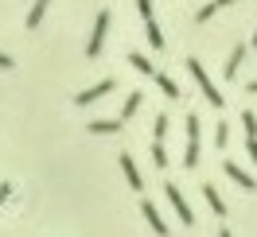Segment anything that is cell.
Listing matches in <instances>:
<instances>
[{
	"label": "cell",
	"instance_id": "cell-16",
	"mask_svg": "<svg viewBox=\"0 0 257 237\" xmlns=\"http://www.w3.org/2000/svg\"><path fill=\"white\" fill-rule=\"evenodd\" d=\"M145 32H148V43H152V47L160 51V47H164V32L156 28V20H148V24H145Z\"/></svg>",
	"mask_w": 257,
	"mask_h": 237
},
{
	"label": "cell",
	"instance_id": "cell-14",
	"mask_svg": "<svg viewBox=\"0 0 257 237\" xmlns=\"http://www.w3.org/2000/svg\"><path fill=\"white\" fill-rule=\"evenodd\" d=\"M226 4H238V0H210V4H203V8H199V24H207L210 16H214V12H218V8H226Z\"/></svg>",
	"mask_w": 257,
	"mask_h": 237
},
{
	"label": "cell",
	"instance_id": "cell-4",
	"mask_svg": "<svg viewBox=\"0 0 257 237\" xmlns=\"http://www.w3.org/2000/svg\"><path fill=\"white\" fill-rule=\"evenodd\" d=\"M168 202L176 206V214H179V221H183V225H195V214H191V206H187V198H183V194H179V187L176 183H168Z\"/></svg>",
	"mask_w": 257,
	"mask_h": 237
},
{
	"label": "cell",
	"instance_id": "cell-26",
	"mask_svg": "<svg viewBox=\"0 0 257 237\" xmlns=\"http://www.w3.org/2000/svg\"><path fill=\"white\" fill-rule=\"evenodd\" d=\"M218 237H230V229H222V233H218Z\"/></svg>",
	"mask_w": 257,
	"mask_h": 237
},
{
	"label": "cell",
	"instance_id": "cell-5",
	"mask_svg": "<svg viewBox=\"0 0 257 237\" xmlns=\"http://www.w3.org/2000/svg\"><path fill=\"white\" fill-rule=\"evenodd\" d=\"M222 167H226V175H230V179H234V183H238L241 190H257L253 175H249V171H241V167L234 163V159H222Z\"/></svg>",
	"mask_w": 257,
	"mask_h": 237
},
{
	"label": "cell",
	"instance_id": "cell-18",
	"mask_svg": "<svg viewBox=\"0 0 257 237\" xmlns=\"http://www.w3.org/2000/svg\"><path fill=\"white\" fill-rule=\"evenodd\" d=\"M156 86H160V90H164L168 97H179V86H176L172 78H168V74H156Z\"/></svg>",
	"mask_w": 257,
	"mask_h": 237
},
{
	"label": "cell",
	"instance_id": "cell-27",
	"mask_svg": "<svg viewBox=\"0 0 257 237\" xmlns=\"http://www.w3.org/2000/svg\"><path fill=\"white\" fill-rule=\"evenodd\" d=\"M253 47H257V35H253Z\"/></svg>",
	"mask_w": 257,
	"mask_h": 237
},
{
	"label": "cell",
	"instance_id": "cell-8",
	"mask_svg": "<svg viewBox=\"0 0 257 237\" xmlns=\"http://www.w3.org/2000/svg\"><path fill=\"white\" fill-rule=\"evenodd\" d=\"M203 198H207V206H210V214H214V218H226V202L222 198H218V190H214V183H203Z\"/></svg>",
	"mask_w": 257,
	"mask_h": 237
},
{
	"label": "cell",
	"instance_id": "cell-19",
	"mask_svg": "<svg viewBox=\"0 0 257 237\" xmlns=\"http://www.w3.org/2000/svg\"><path fill=\"white\" fill-rule=\"evenodd\" d=\"M152 163H156V167H168V152H164V140L152 144Z\"/></svg>",
	"mask_w": 257,
	"mask_h": 237
},
{
	"label": "cell",
	"instance_id": "cell-10",
	"mask_svg": "<svg viewBox=\"0 0 257 237\" xmlns=\"http://www.w3.org/2000/svg\"><path fill=\"white\" fill-rule=\"evenodd\" d=\"M90 132H94V136H105V132H121V128H125V121H121V117H109V121H90Z\"/></svg>",
	"mask_w": 257,
	"mask_h": 237
},
{
	"label": "cell",
	"instance_id": "cell-12",
	"mask_svg": "<svg viewBox=\"0 0 257 237\" xmlns=\"http://www.w3.org/2000/svg\"><path fill=\"white\" fill-rule=\"evenodd\" d=\"M128 66H133L137 74H145V78H156V66L148 63V59L141 55V51H133V55H128Z\"/></svg>",
	"mask_w": 257,
	"mask_h": 237
},
{
	"label": "cell",
	"instance_id": "cell-2",
	"mask_svg": "<svg viewBox=\"0 0 257 237\" xmlns=\"http://www.w3.org/2000/svg\"><path fill=\"white\" fill-rule=\"evenodd\" d=\"M109 8H101L97 12V20H94V35L86 39V59H97L101 55V47H105V35H109Z\"/></svg>",
	"mask_w": 257,
	"mask_h": 237
},
{
	"label": "cell",
	"instance_id": "cell-9",
	"mask_svg": "<svg viewBox=\"0 0 257 237\" xmlns=\"http://www.w3.org/2000/svg\"><path fill=\"white\" fill-rule=\"evenodd\" d=\"M121 171H125V179H128V187H133V190H145V179H141V171H137L133 156H121Z\"/></svg>",
	"mask_w": 257,
	"mask_h": 237
},
{
	"label": "cell",
	"instance_id": "cell-23",
	"mask_svg": "<svg viewBox=\"0 0 257 237\" xmlns=\"http://www.w3.org/2000/svg\"><path fill=\"white\" fill-rule=\"evenodd\" d=\"M12 190H16V187H12V183H0V206H4V202H8V198H12Z\"/></svg>",
	"mask_w": 257,
	"mask_h": 237
},
{
	"label": "cell",
	"instance_id": "cell-17",
	"mask_svg": "<svg viewBox=\"0 0 257 237\" xmlns=\"http://www.w3.org/2000/svg\"><path fill=\"white\" fill-rule=\"evenodd\" d=\"M226 144H230V125L218 121V125H214V148H226Z\"/></svg>",
	"mask_w": 257,
	"mask_h": 237
},
{
	"label": "cell",
	"instance_id": "cell-20",
	"mask_svg": "<svg viewBox=\"0 0 257 237\" xmlns=\"http://www.w3.org/2000/svg\"><path fill=\"white\" fill-rule=\"evenodd\" d=\"M241 128H245V136H257V117L253 113H241Z\"/></svg>",
	"mask_w": 257,
	"mask_h": 237
},
{
	"label": "cell",
	"instance_id": "cell-1",
	"mask_svg": "<svg viewBox=\"0 0 257 237\" xmlns=\"http://www.w3.org/2000/svg\"><path fill=\"white\" fill-rule=\"evenodd\" d=\"M187 70H191V78L199 82V90H203V97H207V101L214 105V109H222V105H226V97L218 94V90H214V82L207 78V66L199 63V59H187Z\"/></svg>",
	"mask_w": 257,
	"mask_h": 237
},
{
	"label": "cell",
	"instance_id": "cell-7",
	"mask_svg": "<svg viewBox=\"0 0 257 237\" xmlns=\"http://www.w3.org/2000/svg\"><path fill=\"white\" fill-rule=\"evenodd\" d=\"M141 214H145V221L152 225V233H156V237H168V221L156 214V206H152V202H141Z\"/></svg>",
	"mask_w": 257,
	"mask_h": 237
},
{
	"label": "cell",
	"instance_id": "cell-15",
	"mask_svg": "<svg viewBox=\"0 0 257 237\" xmlns=\"http://www.w3.org/2000/svg\"><path fill=\"white\" fill-rule=\"evenodd\" d=\"M141 97H145V94H137V90H133V94L125 97V105H121V121H128V117H133V113L141 109Z\"/></svg>",
	"mask_w": 257,
	"mask_h": 237
},
{
	"label": "cell",
	"instance_id": "cell-6",
	"mask_svg": "<svg viewBox=\"0 0 257 237\" xmlns=\"http://www.w3.org/2000/svg\"><path fill=\"white\" fill-rule=\"evenodd\" d=\"M113 86H117V82L113 78H105V82H97V86H90V90H82L78 97H74V101H78V105H90V101H97V97H105L113 90Z\"/></svg>",
	"mask_w": 257,
	"mask_h": 237
},
{
	"label": "cell",
	"instance_id": "cell-11",
	"mask_svg": "<svg viewBox=\"0 0 257 237\" xmlns=\"http://www.w3.org/2000/svg\"><path fill=\"white\" fill-rule=\"evenodd\" d=\"M241 59H245V47L238 43V47L230 51V59H226V66H222V74H226V78H238V70H241Z\"/></svg>",
	"mask_w": 257,
	"mask_h": 237
},
{
	"label": "cell",
	"instance_id": "cell-24",
	"mask_svg": "<svg viewBox=\"0 0 257 237\" xmlns=\"http://www.w3.org/2000/svg\"><path fill=\"white\" fill-rule=\"evenodd\" d=\"M8 66H12V59H8L4 51H0V70H8Z\"/></svg>",
	"mask_w": 257,
	"mask_h": 237
},
{
	"label": "cell",
	"instance_id": "cell-22",
	"mask_svg": "<svg viewBox=\"0 0 257 237\" xmlns=\"http://www.w3.org/2000/svg\"><path fill=\"white\" fill-rule=\"evenodd\" d=\"M245 152H249V159L257 163V136H245Z\"/></svg>",
	"mask_w": 257,
	"mask_h": 237
},
{
	"label": "cell",
	"instance_id": "cell-13",
	"mask_svg": "<svg viewBox=\"0 0 257 237\" xmlns=\"http://www.w3.org/2000/svg\"><path fill=\"white\" fill-rule=\"evenodd\" d=\"M47 4H51V0H35V4H32V12H28V32H35V28L43 24V16H47Z\"/></svg>",
	"mask_w": 257,
	"mask_h": 237
},
{
	"label": "cell",
	"instance_id": "cell-25",
	"mask_svg": "<svg viewBox=\"0 0 257 237\" xmlns=\"http://www.w3.org/2000/svg\"><path fill=\"white\" fill-rule=\"evenodd\" d=\"M249 94H257V78H253V82H249Z\"/></svg>",
	"mask_w": 257,
	"mask_h": 237
},
{
	"label": "cell",
	"instance_id": "cell-21",
	"mask_svg": "<svg viewBox=\"0 0 257 237\" xmlns=\"http://www.w3.org/2000/svg\"><path fill=\"white\" fill-rule=\"evenodd\" d=\"M152 136H156V140H164V136H168V117H156V125H152Z\"/></svg>",
	"mask_w": 257,
	"mask_h": 237
},
{
	"label": "cell",
	"instance_id": "cell-3",
	"mask_svg": "<svg viewBox=\"0 0 257 237\" xmlns=\"http://www.w3.org/2000/svg\"><path fill=\"white\" fill-rule=\"evenodd\" d=\"M199 117H187V148H183V167H195V163H199V136H203V132H199Z\"/></svg>",
	"mask_w": 257,
	"mask_h": 237
}]
</instances>
